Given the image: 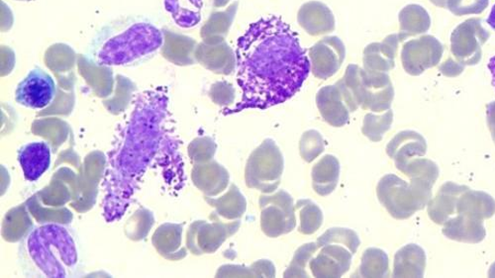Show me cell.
Instances as JSON below:
<instances>
[{
  "label": "cell",
  "mask_w": 495,
  "mask_h": 278,
  "mask_svg": "<svg viewBox=\"0 0 495 278\" xmlns=\"http://www.w3.org/2000/svg\"><path fill=\"white\" fill-rule=\"evenodd\" d=\"M389 261L385 251L377 248L367 249L362 257L356 277H388Z\"/></svg>",
  "instance_id": "19"
},
{
  "label": "cell",
  "mask_w": 495,
  "mask_h": 278,
  "mask_svg": "<svg viewBox=\"0 0 495 278\" xmlns=\"http://www.w3.org/2000/svg\"><path fill=\"white\" fill-rule=\"evenodd\" d=\"M489 276L495 277V263L490 266Z\"/></svg>",
  "instance_id": "28"
},
{
  "label": "cell",
  "mask_w": 495,
  "mask_h": 278,
  "mask_svg": "<svg viewBox=\"0 0 495 278\" xmlns=\"http://www.w3.org/2000/svg\"><path fill=\"white\" fill-rule=\"evenodd\" d=\"M19 246L21 269L27 276L73 277L80 268V247L75 233L65 225L34 226Z\"/></svg>",
  "instance_id": "4"
},
{
  "label": "cell",
  "mask_w": 495,
  "mask_h": 278,
  "mask_svg": "<svg viewBox=\"0 0 495 278\" xmlns=\"http://www.w3.org/2000/svg\"><path fill=\"white\" fill-rule=\"evenodd\" d=\"M488 22V25L493 29L495 30V5L492 6L491 8V11H490V15L487 20Z\"/></svg>",
  "instance_id": "27"
},
{
  "label": "cell",
  "mask_w": 495,
  "mask_h": 278,
  "mask_svg": "<svg viewBox=\"0 0 495 278\" xmlns=\"http://www.w3.org/2000/svg\"><path fill=\"white\" fill-rule=\"evenodd\" d=\"M325 150V142L317 130H308L303 133L299 142L301 158L307 163L317 160Z\"/></svg>",
  "instance_id": "24"
},
{
  "label": "cell",
  "mask_w": 495,
  "mask_h": 278,
  "mask_svg": "<svg viewBox=\"0 0 495 278\" xmlns=\"http://www.w3.org/2000/svg\"><path fill=\"white\" fill-rule=\"evenodd\" d=\"M18 162L25 180L37 182L48 172L52 163L50 144L45 141L30 142L18 152Z\"/></svg>",
  "instance_id": "10"
},
{
  "label": "cell",
  "mask_w": 495,
  "mask_h": 278,
  "mask_svg": "<svg viewBox=\"0 0 495 278\" xmlns=\"http://www.w3.org/2000/svg\"><path fill=\"white\" fill-rule=\"evenodd\" d=\"M387 154L395 163L412 158H422L427 153V143L419 133L405 130L398 133L387 146Z\"/></svg>",
  "instance_id": "13"
},
{
  "label": "cell",
  "mask_w": 495,
  "mask_h": 278,
  "mask_svg": "<svg viewBox=\"0 0 495 278\" xmlns=\"http://www.w3.org/2000/svg\"><path fill=\"white\" fill-rule=\"evenodd\" d=\"M164 45V33L144 15L112 19L89 42L86 57L96 66L130 68L150 61Z\"/></svg>",
  "instance_id": "3"
},
{
  "label": "cell",
  "mask_w": 495,
  "mask_h": 278,
  "mask_svg": "<svg viewBox=\"0 0 495 278\" xmlns=\"http://www.w3.org/2000/svg\"><path fill=\"white\" fill-rule=\"evenodd\" d=\"M230 276L238 277H275L276 266L268 260L255 262L251 266L229 265L227 266Z\"/></svg>",
  "instance_id": "25"
},
{
  "label": "cell",
  "mask_w": 495,
  "mask_h": 278,
  "mask_svg": "<svg viewBox=\"0 0 495 278\" xmlns=\"http://www.w3.org/2000/svg\"><path fill=\"white\" fill-rule=\"evenodd\" d=\"M236 60L241 99L230 114L285 104L300 91L311 69L298 33L278 15L248 27L236 45Z\"/></svg>",
  "instance_id": "1"
},
{
  "label": "cell",
  "mask_w": 495,
  "mask_h": 278,
  "mask_svg": "<svg viewBox=\"0 0 495 278\" xmlns=\"http://www.w3.org/2000/svg\"><path fill=\"white\" fill-rule=\"evenodd\" d=\"M488 66H489V70H490V72L491 74L492 85H493L494 90H495V55H493V57L490 58Z\"/></svg>",
  "instance_id": "26"
},
{
  "label": "cell",
  "mask_w": 495,
  "mask_h": 278,
  "mask_svg": "<svg viewBox=\"0 0 495 278\" xmlns=\"http://www.w3.org/2000/svg\"><path fill=\"white\" fill-rule=\"evenodd\" d=\"M56 97V84L53 77L40 68L31 70L15 91L16 103L29 109L47 108Z\"/></svg>",
  "instance_id": "9"
},
{
  "label": "cell",
  "mask_w": 495,
  "mask_h": 278,
  "mask_svg": "<svg viewBox=\"0 0 495 278\" xmlns=\"http://www.w3.org/2000/svg\"><path fill=\"white\" fill-rule=\"evenodd\" d=\"M285 169V160L277 143L266 139L250 154L245 168L247 187L257 189L264 194H274L280 184Z\"/></svg>",
  "instance_id": "7"
},
{
  "label": "cell",
  "mask_w": 495,
  "mask_h": 278,
  "mask_svg": "<svg viewBox=\"0 0 495 278\" xmlns=\"http://www.w3.org/2000/svg\"><path fill=\"white\" fill-rule=\"evenodd\" d=\"M220 213L229 219H239L247 210V200L239 188L232 185L229 193L219 203Z\"/></svg>",
  "instance_id": "22"
},
{
  "label": "cell",
  "mask_w": 495,
  "mask_h": 278,
  "mask_svg": "<svg viewBox=\"0 0 495 278\" xmlns=\"http://www.w3.org/2000/svg\"><path fill=\"white\" fill-rule=\"evenodd\" d=\"M442 232L450 240L468 243H479L487 236L483 220L463 214L449 219Z\"/></svg>",
  "instance_id": "12"
},
{
  "label": "cell",
  "mask_w": 495,
  "mask_h": 278,
  "mask_svg": "<svg viewBox=\"0 0 495 278\" xmlns=\"http://www.w3.org/2000/svg\"><path fill=\"white\" fill-rule=\"evenodd\" d=\"M299 213L298 231L302 235H312L317 233L323 224V213L318 204L310 199H299L296 204Z\"/></svg>",
  "instance_id": "20"
},
{
  "label": "cell",
  "mask_w": 495,
  "mask_h": 278,
  "mask_svg": "<svg viewBox=\"0 0 495 278\" xmlns=\"http://www.w3.org/2000/svg\"><path fill=\"white\" fill-rule=\"evenodd\" d=\"M457 214L490 219L495 214V200L486 193L471 191L470 188L458 200Z\"/></svg>",
  "instance_id": "16"
},
{
  "label": "cell",
  "mask_w": 495,
  "mask_h": 278,
  "mask_svg": "<svg viewBox=\"0 0 495 278\" xmlns=\"http://www.w3.org/2000/svg\"><path fill=\"white\" fill-rule=\"evenodd\" d=\"M168 102L162 88L145 91L135 99L106 173L104 216L108 223L126 214L142 177L160 150Z\"/></svg>",
  "instance_id": "2"
},
{
  "label": "cell",
  "mask_w": 495,
  "mask_h": 278,
  "mask_svg": "<svg viewBox=\"0 0 495 278\" xmlns=\"http://www.w3.org/2000/svg\"><path fill=\"white\" fill-rule=\"evenodd\" d=\"M340 162L333 154H326L315 164L311 172L314 192L320 196L331 194L339 183Z\"/></svg>",
  "instance_id": "14"
},
{
  "label": "cell",
  "mask_w": 495,
  "mask_h": 278,
  "mask_svg": "<svg viewBox=\"0 0 495 278\" xmlns=\"http://www.w3.org/2000/svg\"><path fill=\"white\" fill-rule=\"evenodd\" d=\"M317 243L308 264L309 277H342L361 244L355 231L339 227L326 231Z\"/></svg>",
  "instance_id": "5"
},
{
  "label": "cell",
  "mask_w": 495,
  "mask_h": 278,
  "mask_svg": "<svg viewBox=\"0 0 495 278\" xmlns=\"http://www.w3.org/2000/svg\"><path fill=\"white\" fill-rule=\"evenodd\" d=\"M318 248V243H308L296 252L288 270L285 272V277H309L308 264L312 254Z\"/></svg>",
  "instance_id": "21"
},
{
  "label": "cell",
  "mask_w": 495,
  "mask_h": 278,
  "mask_svg": "<svg viewBox=\"0 0 495 278\" xmlns=\"http://www.w3.org/2000/svg\"><path fill=\"white\" fill-rule=\"evenodd\" d=\"M490 132H491V137H492V140L495 144V128H492V129H490Z\"/></svg>",
  "instance_id": "29"
},
{
  "label": "cell",
  "mask_w": 495,
  "mask_h": 278,
  "mask_svg": "<svg viewBox=\"0 0 495 278\" xmlns=\"http://www.w3.org/2000/svg\"><path fill=\"white\" fill-rule=\"evenodd\" d=\"M395 164L397 169L409 177L410 180H419L432 186H434L439 175H440L438 165L429 159L418 157Z\"/></svg>",
  "instance_id": "18"
},
{
  "label": "cell",
  "mask_w": 495,
  "mask_h": 278,
  "mask_svg": "<svg viewBox=\"0 0 495 278\" xmlns=\"http://www.w3.org/2000/svg\"><path fill=\"white\" fill-rule=\"evenodd\" d=\"M433 186L419 180L403 181L396 174L381 177L377 186L379 202L391 217L405 220L423 210L432 198Z\"/></svg>",
  "instance_id": "6"
},
{
  "label": "cell",
  "mask_w": 495,
  "mask_h": 278,
  "mask_svg": "<svg viewBox=\"0 0 495 278\" xmlns=\"http://www.w3.org/2000/svg\"><path fill=\"white\" fill-rule=\"evenodd\" d=\"M393 121L391 111L382 116L368 114L364 120L363 134L370 141L380 142L390 129Z\"/></svg>",
  "instance_id": "23"
},
{
  "label": "cell",
  "mask_w": 495,
  "mask_h": 278,
  "mask_svg": "<svg viewBox=\"0 0 495 278\" xmlns=\"http://www.w3.org/2000/svg\"><path fill=\"white\" fill-rule=\"evenodd\" d=\"M337 95L334 88H324L318 95V103L324 120L333 127H342L348 124L350 116Z\"/></svg>",
  "instance_id": "17"
},
{
  "label": "cell",
  "mask_w": 495,
  "mask_h": 278,
  "mask_svg": "<svg viewBox=\"0 0 495 278\" xmlns=\"http://www.w3.org/2000/svg\"><path fill=\"white\" fill-rule=\"evenodd\" d=\"M426 269V253L416 243L401 248L393 263V277H423Z\"/></svg>",
  "instance_id": "15"
},
{
  "label": "cell",
  "mask_w": 495,
  "mask_h": 278,
  "mask_svg": "<svg viewBox=\"0 0 495 278\" xmlns=\"http://www.w3.org/2000/svg\"><path fill=\"white\" fill-rule=\"evenodd\" d=\"M261 228L266 236L278 238L297 227L294 198L284 189L260 197Z\"/></svg>",
  "instance_id": "8"
},
{
  "label": "cell",
  "mask_w": 495,
  "mask_h": 278,
  "mask_svg": "<svg viewBox=\"0 0 495 278\" xmlns=\"http://www.w3.org/2000/svg\"><path fill=\"white\" fill-rule=\"evenodd\" d=\"M470 189L467 185L452 182L444 184L435 198L427 204V213L437 225H444L449 219L457 213V204L460 195Z\"/></svg>",
  "instance_id": "11"
}]
</instances>
